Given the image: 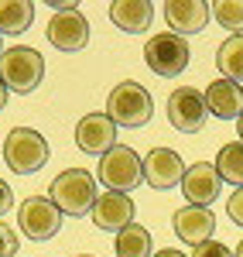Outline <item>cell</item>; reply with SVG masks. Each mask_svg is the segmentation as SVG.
<instances>
[{"instance_id": "32", "label": "cell", "mask_w": 243, "mask_h": 257, "mask_svg": "<svg viewBox=\"0 0 243 257\" xmlns=\"http://www.w3.org/2000/svg\"><path fill=\"white\" fill-rule=\"evenodd\" d=\"M0 55H4V48H0Z\"/></svg>"}, {"instance_id": "27", "label": "cell", "mask_w": 243, "mask_h": 257, "mask_svg": "<svg viewBox=\"0 0 243 257\" xmlns=\"http://www.w3.org/2000/svg\"><path fill=\"white\" fill-rule=\"evenodd\" d=\"M7 99H11V89H7V82L0 79V110L7 106Z\"/></svg>"}, {"instance_id": "25", "label": "cell", "mask_w": 243, "mask_h": 257, "mask_svg": "<svg viewBox=\"0 0 243 257\" xmlns=\"http://www.w3.org/2000/svg\"><path fill=\"white\" fill-rule=\"evenodd\" d=\"M226 213H229V219H233L236 226H243V189H236V192L229 196V202H226Z\"/></svg>"}, {"instance_id": "1", "label": "cell", "mask_w": 243, "mask_h": 257, "mask_svg": "<svg viewBox=\"0 0 243 257\" xmlns=\"http://www.w3.org/2000/svg\"><path fill=\"white\" fill-rule=\"evenodd\" d=\"M96 178L86 168H65L62 175L52 178V202L59 206L65 216H86L96 206Z\"/></svg>"}, {"instance_id": "7", "label": "cell", "mask_w": 243, "mask_h": 257, "mask_svg": "<svg viewBox=\"0 0 243 257\" xmlns=\"http://www.w3.org/2000/svg\"><path fill=\"white\" fill-rule=\"evenodd\" d=\"M18 226L21 233H28L31 240H52L62 230V209L45 196H31L21 202L18 209Z\"/></svg>"}, {"instance_id": "3", "label": "cell", "mask_w": 243, "mask_h": 257, "mask_svg": "<svg viewBox=\"0 0 243 257\" xmlns=\"http://www.w3.org/2000/svg\"><path fill=\"white\" fill-rule=\"evenodd\" d=\"M96 178H100L110 192H123V196H127L130 189L144 185V161H141V155H137L134 148L117 144L113 151H106V155L100 158Z\"/></svg>"}, {"instance_id": "23", "label": "cell", "mask_w": 243, "mask_h": 257, "mask_svg": "<svg viewBox=\"0 0 243 257\" xmlns=\"http://www.w3.org/2000/svg\"><path fill=\"white\" fill-rule=\"evenodd\" d=\"M18 247H21L18 233H14L7 223H0V257H14V254H18Z\"/></svg>"}, {"instance_id": "8", "label": "cell", "mask_w": 243, "mask_h": 257, "mask_svg": "<svg viewBox=\"0 0 243 257\" xmlns=\"http://www.w3.org/2000/svg\"><path fill=\"white\" fill-rule=\"evenodd\" d=\"M205 96L192 86H178L171 96H168V120L175 131L182 134H195L205 127Z\"/></svg>"}, {"instance_id": "30", "label": "cell", "mask_w": 243, "mask_h": 257, "mask_svg": "<svg viewBox=\"0 0 243 257\" xmlns=\"http://www.w3.org/2000/svg\"><path fill=\"white\" fill-rule=\"evenodd\" d=\"M236 131H240V141H243V117L236 120Z\"/></svg>"}, {"instance_id": "19", "label": "cell", "mask_w": 243, "mask_h": 257, "mask_svg": "<svg viewBox=\"0 0 243 257\" xmlns=\"http://www.w3.org/2000/svg\"><path fill=\"white\" fill-rule=\"evenodd\" d=\"M216 69L223 72V79L243 82V35H229L216 52Z\"/></svg>"}, {"instance_id": "31", "label": "cell", "mask_w": 243, "mask_h": 257, "mask_svg": "<svg viewBox=\"0 0 243 257\" xmlns=\"http://www.w3.org/2000/svg\"><path fill=\"white\" fill-rule=\"evenodd\" d=\"M79 257H96V254H79Z\"/></svg>"}, {"instance_id": "16", "label": "cell", "mask_w": 243, "mask_h": 257, "mask_svg": "<svg viewBox=\"0 0 243 257\" xmlns=\"http://www.w3.org/2000/svg\"><path fill=\"white\" fill-rule=\"evenodd\" d=\"M205 110L219 120H240L243 117V86L229 79H216L205 89Z\"/></svg>"}, {"instance_id": "15", "label": "cell", "mask_w": 243, "mask_h": 257, "mask_svg": "<svg viewBox=\"0 0 243 257\" xmlns=\"http://www.w3.org/2000/svg\"><path fill=\"white\" fill-rule=\"evenodd\" d=\"M171 226H175V233L185 243L199 247L205 240H212V233H216V216L209 209H202V206H182V209H175Z\"/></svg>"}, {"instance_id": "13", "label": "cell", "mask_w": 243, "mask_h": 257, "mask_svg": "<svg viewBox=\"0 0 243 257\" xmlns=\"http://www.w3.org/2000/svg\"><path fill=\"white\" fill-rule=\"evenodd\" d=\"M182 178H185V165L178 158V151H171V148L147 151V158H144V182L147 185H154V189H175V185H182Z\"/></svg>"}, {"instance_id": "21", "label": "cell", "mask_w": 243, "mask_h": 257, "mask_svg": "<svg viewBox=\"0 0 243 257\" xmlns=\"http://www.w3.org/2000/svg\"><path fill=\"white\" fill-rule=\"evenodd\" d=\"M216 172L223 182L243 189V141H229L223 151L216 155Z\"/></svg>"}, {"instance_id": "12", "label": "cell", "mask_w": 243, "mask_h": 257, "mask_svg": "<svg viewBox=\"0 0 243 257\" xmlns=\"http://www.w3.org/2000/svg\"><path fill=\"white\" fill-rule=\"evenodd\" d=\"M212 18V7L205 0H168L164 4V21L171 28V35H199Z\"/></svg>"}, {"instance_id": "2", "label": "cell", "mask_w": 243, "mask_h": 257, "mask_svg": "<svg viewBox=\"0 0 243 257\" xmlns=\"http://www.w3.org/2000/svg\"><path fill=\"white\" fill-rule=\"evenodd\" d=\"M0 79L7 82L11 93H35L38 82L45 79V59L38 55V48L28 45H11L0 55Z\"/></svg>"}, {"instance_id": "9", "label": "cell", "mask_w": 243, "mask_h": 257, "mask_svg": "<svg viewBox=\"0 0 243 257\" xmlns=\"http://www.w3.org/2000/svg\"><path fill=\"white\" fill-rule=\"evenodd\" d=\"M76 144L86 155H106L117 148V123L106 117V113H86L76 123Z\"/></svg>"}, {"instance_id": "28", "label": "cell", "mask_w": 243, "mask_h": 257, "mask_svg": "<svg viewBox=\"0 0 243 257\" xmlns=\"http://www.w3.org/2000/svg\"><path fill=\"white\" fill-rule=\"evenodd\" d=\"M154 257H185V254H182V250H171V247H164V250H158Z\"/></svg>"}, {"instance_id": "17", "label": "cell", "mask_w": 243, "mask_h": 257, "mask_svg": "<svg viewBox=\"0 0 243 257\" xmlns=\"http://www.w3.org/2000/svg\"><path fill=\"white\" fill-rule=\"evenodd\" d=\"M110 21L127 35H141L154 21V4L151 0H113L110 4Z\"/></svg>"}, {"instance_id": "14", "label": "cell", "mask_w": 243, "mask_h": 257, "mask_svg": "<svg viewBox=\"0 0 243 257\" xmlns=\"http://www.w3.org/2000/svg\"><path fill=\"white\" fill-rule=\"evenodd\" d=\"M93 223L106 230V233H120L127 230L130 223H134V202L123 196V192H103L96 199V206H93Z\"/></svg>"}, {"instance_id": "11", "label": "cell", "mask_w": 243, "mask_h": 257, "mask_svg": "<svg viewBox=\"0 0 243 257\" xmlns=\"http://www.w3.org/2000/svg\"><path fill=\"white\" fill-rule=\"evenodd\" d=\"M219 189H223V178H219V172H216V165L199 161V165L185 168L182 196L188 199V206H202V209H209V202H216Z\"/></svg>"}, {"instance_id": "22", "label": "cell", "mask_w": 243, "mask_h": 257, "mask_svg": "<svg viewBox=\"0 0 243 257\" xmlns=\"http://www.w3.org/2000/svg\"><path fill=\"white\" fill-rule=\"evenodd\" d=\"M209 7H212V18H216L219 28L233 31V35L243 31V0H216Z\"/></svg>"}, {"instance_id": "4", "label": "cell", "mask_w": 243, "mask_h": 257, "mask_svg": "<svg viewBox=\"0 0 243 257\" xmlns=\"http://www.w3.org/2000/svg\"><path fill=\"white\" fill-rule=\"evenodd\" d=\"M106 117L120 127H144L154 117V103L151 93L141 82H120L110 96H106Z\"/></svg>"}, {"instance_id": "26", "label": "cell", "mask_w": 243, "mask_h": 257, "mask_svg": "<svg viewBox=\"0 0 243 257\" xmlns=\"http://www.w3.org/2000/svg\"><path fill=\"white\" fill-rule=\"evenodd\" d=\"M11 206H14V192H11V185H7V182L0 178V216H4V213H7Z\"/></svg>"}, {"instance_id": "20", "label": "cell", "mask_w": 243, "mask_h": 257, "mask_svg": "<svg viewBox=\"0 0 243 257\" xmlns=\"http://www.w3.org/2000/svg\"><path fill=\"white\" fill-rule=\"evenodd\" d=\"M113 250H117V257H151V230L141 223H130L127 230L117 233Z\"/></svg>"}, {"instance_id": "24", "label": "cell", "mask_w": 243, "mask_h": 257, "mask_svg": "<svg viewBox=\"0 0 243 257\" xmlns=\"http://www.w3.org/2000/svg\"><path fill=\"white\" fill-rule=\"evenodd\" d=\"M192 257H233V254H229V247L219 243V240H205L199 247H192Z\"/></svg>"}, {"instance_id": "10", "label": "cell", "mask_w": 243, "mask_h": 257, "mask_svg": "<svg viewBox=\"0 0 243 257\" xmlns=\"http://www.w3.org/2000/svg\"><path fill=\"white\" fill-rule=\"evenodd\" d=\"M48 41L59 52H79V48H86V41H89V21L82 18L76 7L52 14V21H48Z\"/></svg>"}, {"instance_id": "29", "label": "cell", "mask_w": 243, "mask_h": 257, "mask_svg": "<svg viewBox=\"0 0 243 257\" xmlns=\"http://www.w3.org/2000/svg\"><path fill=\"white\" fill-rule=\"evenodd\" d=\"M233 257H243V240L236 243V250H233Z\"/></svg>"}, {"instance_id": "18", "label": "cell", "mask_w": 243, "mask_h": 257, "mask_svg": "<svg viewBox=\"0 0 243 257\" xmlns=\"http://www.w3.org/2000/svg\"><path fill=\"white\" fill-rule=\"evenodd\" d=\"M35 21L31 0H0V35H24Z\"/></svg>"}, {"instance_id": "6", "label": "cell", "mask_w": 243, "mask_h": 257, "mask_svg": "<svg viewBox=\"0 0 243 257\" xmlns=\"http://www.w3.org/2000/svg\"><path fill=\"white\" fill-rule=\"evenodd\" d=\"M188 41L178 38V35H171V31H161V35H154V38H147L144 45V62H147V69L154 72V76H178L185 72V65H188Z\"/></svg>"}, {"instance_id": "5", "label": "cell", "mask_w": 243, "mask_h": 257, "mask_svg": "<svg viewBox=\"0 0 243 257\" xmlns=\"http://www.w3.org/2000/svg\"><path fill=\"white\" fill-rule=\"evenodd\" d=\"M4 161L14 175H35L48 161V141L31 127H14L4 141Z\"/></svg>"}]
</instances>
